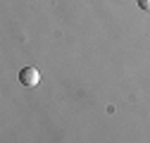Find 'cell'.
<instances>
[{
    "label": "cell",
    "mask_w": 150,
    "mask_h": 143,
    "mask_svg": "<svg viewBox=\"0 0 150 143\" xmlns=\"http://www.w3.org/2000/svg\"><path fill=\"white\" fill-rule=\"evenodd\" d=\"M138 5H141L143 10H148V12H150V0H138Z\"/></svg>",
    "instance_id": "2"
},
{
    "label": "cell",
    "mask_w": 150,
    "mask_h": 143,
    "mask_svg": "<svg viewBox=\"0 0 150 143\" xmlns=\"http://www.w3.org/2000/svg\"><path fill=\"white\" fill-rule=\"evenodd\" d=\"M19 81H22L24 86L33 88L36 84L41 81V74H38V69H36V67H24V69L19 72Z\"/></svg>",
    "instance_id": "1"
}]
</instances>
